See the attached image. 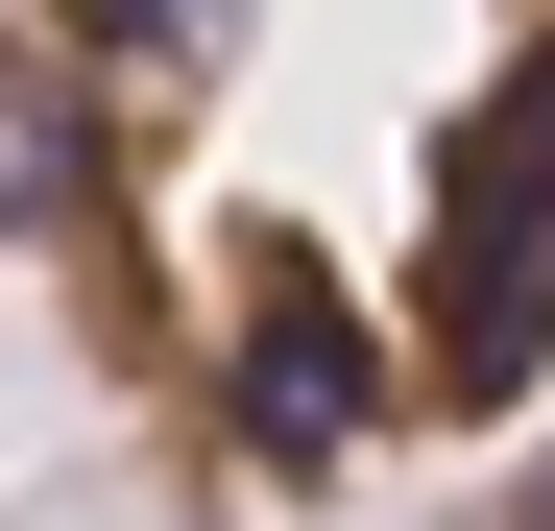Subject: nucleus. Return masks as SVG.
<instances>
[{"label": "nucleus", "instance_id": "nucleus-1", "mask_svg": "<svg viewBox=\"0 0 555 531\" xmlns=\"http://www.w3.org/2000/svg\"><path fill=\"white\" fill-rule=\"evenodd\" d=\"M0 290L194 507H338L555 411V0H0Z\"/></svg>", "mask_w": 555, "mask_h": 531}]
</instances>
